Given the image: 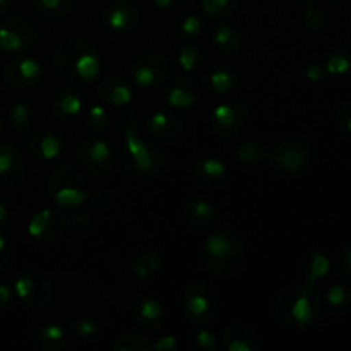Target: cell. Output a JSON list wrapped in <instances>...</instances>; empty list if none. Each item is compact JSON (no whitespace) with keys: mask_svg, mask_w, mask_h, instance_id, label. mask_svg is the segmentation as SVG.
<instances>
[{"mask_svg":"<svg viewBox=\"0 0 351 351\" xmlns=\"http://www.w3.org/2000/svg\"><path fill=\"white\" fill-rule=\"evenodd\" d=\"M3 132H5V120H3L2 115H0V137L3 136Z\"/></svg>","mask_w":351,"mask_h":351,"instance_id":"obj_54","label":"cell"},{"mask_svg":"<svg viewBox=\"0 0 351 351\" xmlns=\"http://www.w3.org/2000/svg\"><path fill=\"white\" fill-rule=\"evenodd\" d=\"M51 62L58 75L71 84H89L101 77V57L82 38L62 40L51 51Z\"/></svg>","mask_w":351,"mask_h":351,"instance_id":"obj_1","label":"cell"},{"mask_svg":"<svg viewBox=\"0 0 351 351\" xmlns=\"http://www.w3.org/2000/svg\"><path fill=\"white\" fill-rule=\"evenodd\" d=\"M38 27L27 17L3 16L0 21V50L5 53H26L36 45Z\"/></svg>","mask_w":351,"mask_h":351,"instance_id":"obj_8","label":"cell"},{"mask_svg":"<svg viewBox=\"0 0 351 351\" xmlns=\"http://www.w3.org/2000/svg\"><path fill=\"white\" fill-rule=\"evenodd\" d=\"M239 82L235 72L226 65H211L202 72V84L206 89L216 93V95H228L233 91Z\"/></svg>","mask_w":351,"mask_h":351,"instance_id":"obj_22","label":"cell"},{"mask_svg":"<svg viewBox=\"0 0 351 351\" xmlns=\"http://www.w3.org/2000/svg\"><path fill=\"white\" fill-rule=\"evenodd\" d=\"M55 185H79V187H88L84 177L77 168L71 165H58L50 171L47 180V187H55Z\"/></svg>","mask_w":351,"mask_h":351,"instance_id":"obj_32","label":"cell"},{"mask_svg":"<svg viewBox=\"0 0 351 351\" xmlns=\"http://www.w3.org/2000/svg\"><path fill=\"white\" fill-rule=\"evenodd\" d=\"M10 264V247L7 242L5 235L0 232V271L7 269V266Z\"/></svg>","mask_w":351,"mask_h":351,"instance_id":"obj_50","label":"cell"},{"mask_svg":"<svg viewBox=\"0 0 351 351\" xmlns=\"http://www.w3.org/2000/svg\"><path fill=\"white\" fill-rule=\"evenodd\" d=\"M269 151L257 141H243L237 149V160L247 167H257L267 161Z\"/></svg>","mask_w":351,"mask_h":351,"instance_id":"obj_35","label":"cell"},{"mask_svg":"<svg viewBox=\"0 0 351 351\" xmlns=\"http://www.w3.org/2000/svg\"><path fill=\"white\" fill-rule=\"evenodd\" d=\"M65 143H67L65 136L55 125L38 127L33 132H29V137H27L29 153L41 161H53L60 158L65 149Z\"/></svg>","mask_w":351,"mask_h":351,"instance_id":"obj_13","label":"cell"},{"mask_svg":"<svg viewBox=\"0 0 351 351\" xmlns=\"http://www.w3.org/2000/svg\"><path fill=\"white\" fill-rule=\"evenodd\" d=\"M335 125L345 136L351 137V103H345V105L339 106L335 115Z\"/></svg>","mask_w":351,"mask_h":351,"instance_id":"obj_45","label":"cell"},{"mask_svg":"<svg viewBox=\"0 0 351 351\" xmlns=\"http://www.w3.org/2000/svg\"><path fill=\"white\" fill-rule=\"evenodd\" d=\"M149 2L156 10H167V9H170L171 3H173V0H149Z\"/></svg>","mask_w":351,"mask_h":351,"instance_id":"obj_51","label":"cell"},{"mask_svg":"<svg viewBox=\"0 0 351 351\" xmlns=\"http://www.w3.org/2000/svg\"><path fill=\"white\" fill-rule=\"evenodd\" d=\"M249 120V106L242 99L219 103L211 112V127L219 137H235Z\"/></svg>","mask_w":351,"mask_h":351,"instance_id":"obj_12","label":"cell"},{"mask_svg":"<svg viewBox=\"0 0 351 351\" xmlns=\"http://www.w3.org/2000/svg\"><path fill=\"white\" fill-rule=\"evenodd\" d=\"M153 341L143 331H125L113 341V351H151Z\"/></svg>","mask_w":351,"mask_h":351,"instance_id":"obj_30","label":"cell"},{"mask_svg":"<svg viewBox=\"0 0 351 351\" xmlns=\"http://www.w3.org/2000/svg\"><path fill=\"white\" fill-rule=\"evenodd\" d=\"M178 350V339L177 336L171 335H163L161 338H158L156 341H153L151 345V351H175Z\"/></svg>","mask_w":351,"mask_h":351,"instance_id":"obj_48","label":"cell"},{"mask_svg":"<svg viewBox=\"0 0 351 351\" xmlns=\"http://www.w3.org/2000/svg\"><path fill=\"white\" fill-rule=\"evenodd\" d=\"M242 0H201L202 12L216 19H228L239 10Z\"/></svg>","mask_w":351,"mask_h":351,"instance_id":"obj_36","label":"cell"},{"mask_svg":"<svg viewBox=\"0 0 351 351\" xmlns=\"http://www.w3.org/2000/svg\"><path fill=\"white\" fill-rule=\"evenodd\" d=\"M14 297L29 307H47L55 298L53 281L40 269H27L12 285Z\"/></svg>","mask_w":351,"mask_h":351,"instance_id":"obj_9","label":"cell"},{"mask_svg":"<svg viewBox=\"0 0 351 351\" xmlns=\"http://www.w3.org/2000/svg\"><path fill=\"white\" fill-rule=\"evenodd\" d=\"M213 41H215V45L223 53H237L242 48V36H240V33L226 23L218 24L215 27Z\"/></svg>","mask_w":351,"mask_h":351,"instance_id":"obj_28","label":"cell"},{"mask_svg":"<svg viewBox=\"0 0 351 351\" xmlns=\"http://www.w3.org/2000/svg\"><path fill=\"white\" fill-rule=\"evenodd\" d=\"M147 132L154 139L170 143L184 132V120L173 113L154 112L147 120Z\"/></svg>","mask_w":351,"mask_h":351,"instance_id":"obj_19","label":"cell"},{"mask_svg":"<svg viewBox=\"0 0 351 351\" xmlns=\"http://www.w3.org/2000/svg\"><path fill=\"white\" fill-rule=\"evenodd\" d=\"M123 139V167L127 173L136 178L149 180L161 175L165 167L163 151L137 132L134 123H125L122 127Z\"/></svg>","mask_w":351,"mask_h":351,"instance_id":"obj_4","label":"cell"},{"mask_svg":"<svg viewBox=\"0 0 351 351\" xmlns=\"http://www.w3.org/2000/svg\"><path fill=\"white\" fill-rule=\"evenodd\" d=\"M324 300L336 312H345L351 307V290L346 285H331L326 291Z\"/></svg>","mask_w":351,"mask_h":351,"instance_id":"obj_38","label":"cell"},{"mask_svg":"<svg viewBox=\"0 0 351 351\" xmlns=\"http://www.w3.org/2000/svg\"><path fill=\"white\" fill-rule=\"evenodd\" d=\"M312 160V146L307 139L291 137L281 141L267 154V163L274 175L281 178H295L304 173Z\"/></svg>","mask_w":351,"mask_h":351,"instance_id":"obj_5","label":"cell"},{"mask_svg":"<svg viewBox=\"0 0 351 351\" xmlns=\"http://www.w3.org/2000/svg\"><path fill=\"white\" fill-rule=\"evenodd\" d=\"M178 29H180L182 36L184 38H195L202 33V29H204V23H202L201 17L195 16V14H187V16L180 21Z\"/></svg>","mask_w":351,"mask_h":351,"instance_id":"obj_44","label":"cell"},{"mask_svg":"<svg viewBox=\"0 0 351 351\" xmlns=\"http://www.w3.org/2000/svg\"><path fill=\"white\" fill-rule=\"evenodd\" d=\"M329 2H335L336 3V2H343V0H329Z\"/></svg>","mask_w":351,"mask_h":351,"instance_id":"obj_56","label":"cell"},{"mask_svg":"<svg viewBox=\"0 0 351 351\" xmlns=\"http://www.w3.org/2000/svg\"><path fill=\"white\" fill-rule=\"evenodd\" d=\"M33 5L45 19L58 21L71 14L74 0H33Z\"/></svg>","mask_w":351,"mask_h":351,"instance_id":"obj_34","label":"cell"},{"mask_svg":"<svg viewBox=\"0 0 351 351\" xmlns=\"http://www.w3.org/2000/svg\"><path fill=\"white\" fill-rule=\"evenodd\" d=\"M71 228V218L62 209L43 208L34 213L26 226L27 237L40 243L58 242Z\"/></svg>","mask_w":351,"mask_h":351,"instance_id":"obj_11","label":"cell"},{"mask_svg":"<svg viewBox=\"0 0 351 351\" xmlns=\"http://www.w3.org/2000/svg\"><path fill=\"white\" fill-rule=\"evenodd\" d=\"M71 329L75 338L82 339V341H89V339H95L98 336L99 322L91 315H81V317H75L71 322Z\"/></svg>","mask_w":351,"mask_h":351,"instance_id":"obj_40","label":"cell"},{"mask_svg":"<svg viewBox=\"0 0 351 351\" xmlns=\"http://www.w3.org/2000/svg\"><path fill=\"white\" fill-rule=\"evenodd\" d=\"M324 305V297L315 287L290 285L273 302V314L285 328L304 329L314 324Z\"/></svg>","mask_w":351,"mask_h":351,"instance_id":"obj_2","label":"cell"},{"mask_svg":"<svg viewBox=\"0 0 351 351\" xmlns=\"http://www.w3.org/2000/svg\"><path fill=\"white\" fill-rule=\"evenodd\" d=\"M51 201L60 209H77L89 201V192L79 185H55L48 187Z\"/></svg>","mask_w":351,"mask_h":351,"instance_id":"obj_25","label":"cell"},{"mask_svg":"<svg viewBox=\"0 0 351 351\" xmlns=\"http://www.w3.org/2000/svg\"><path fill=\"white\" fill-rule=\"evenodd\" d=\"M9 122L17 134L24 136L29 130L31 122H33V112H31L29 105L24 101L14 103L9 112Z\"/></svg>","mask_w":351,"mask_h":351,"instance_id":"obj_37","label":"cell"},{"mask_svg":"<svg viewBox=\"0 0 351 351\" xmlns=\"http://www.w3.org/2000/svg\"><path fill=\"white\" fill-rule=\"evenodd\" d=\"M302 269H304V278L305 285L308 287H315V283H319L321 280H324L332 269V261L329 259V256L322 250L314 249L305 256L304 264H302Z\"/></svg>","mask_w":351,"mask_h":351,"instance_id":"obj_26","label":"cell"},{"mask_svg":"<svg viewBox=\"0 0 351 351\" xmlns=\"http://www.w3.org/2000/svg\"><path fill=\"white\" fill-rule=\"evenodd\" d=\"M24 175L26 167L21 151L10 144H0V187H16Z\"/></svg>","mask_w":351,"mask_h":351,"instance_id":"obj_18","label":"cell"},{"mask_svg":"<svg viewBox=\"0 0 351 351\" xmlns=\"http://www.w3.org/2000/svg\"><path fill=\"white\" fill-rule=\"evenodd\" d=\"M14 302V290L10 285L0 281V314L9 311Z\"/></svg>","mask_w":351,"mask_h":351,"instance_id":"obj_49","label":"cell"},{"mask_svg":"<svg viewBox=\"0 0 351 351\" xmlns=\"http://www.w3.org/2000/svg\"><path fill=\"white\" fill-rule=\"evenodd\" d=\"M326 72L332 77H343L351 72V45H341L326 60Z\"/></svg>","mask_w":351,"mask_h":351,"instance_id":"obj_31","label":"cell"},{"mask_svg":"<svg viewBox=\"0 0 351 351\" xmlns=\"http://www.w3.org/2000/svg\"><path fill=\"white\" fill-rule=\"evenodd\" d=\"M134 319H136V324L139 326L143 331L146 332L160 331L165 319L163 305H161L154 297L143 298V300L137 304L136 312H134Z\"/></svg>","mask_w":351,"mask_h":351,"instance_id":"obj_21","label":"cell"},{"mask_svg":"<svg viewBox=\"0 0 351 351\" xmlns=\"http://www.w3.org/2000/svg\"><path fill=\"white\" fill-rule=\"evenodd\" d=\"M302 21H304V26L308 31H312V33H317V31H321L326 26L324 12L319 7H315L314 3L305 5L304 14H302Z\"/></svg>","mask_w":351,"mask_h":351,"instance_id":"obj_42","label":"cell"},{"mask_svg":"<svg viewBox=\"0 0 351 351\" xmlns=\"http://www.w3.org/2000/svg\"><path fill=\"white\" fill-rule=\"evenodd\" d=\"M185 223L192 230H206L216 218V208L206 199H191L184 209Z\"/></svg>","mask_w":351,"mask_h":351,"instance_id":"obj_24","label":"cell"},{"mask_svg":"<svg viewBox=\"0 0 351 351\" xmlns=\"http://www.w3.org/2000/svg\"><path fill=\"white\" fill-rule=\"evenodd\" d=\"M38 346L45 351H58L67 343V335L60 324H47L41 326L36 335Z\"/></svg>","mask_w":351,"mask_h":351,"instance_id":"obj_29","label":"cell"},{"mask_svg":"<svg viewBox=\"0 0 351 351\" xmlns=\"http://www.w3.org/2000/svg\"><path fill=\"white\" fill-rule=\"evenodd\" d=\"M332 269L343 283L351 285V240L343 243L332 261Z\"/></svg>","mask_w":351,"mask_h":351,"instance_id":"obj_39","label":"cell"},{"mask_svg":"<svg viewBox=\"0 0 351 351\" xmlns=\"http://www.w3.org/2000/svg\"><path fill=\"white\" fill-rule=\"evenodd\" d=\"M177 62L178 67L182 69V72L189 75L201 65L202 53L199 51L197 47H194V45H185V47H182L180 50H178Z\"/></svg>","mask_w":351,"mask_h":351,"instance_id":"obj_41","label":"cell"},{"mask_svg":"<svg viewBox=\"0 0 351 351\" xmlns=\"http://www.w3.org/2000/svg\"><path fill=\"white\" fill-rule=\"evenodd\" d=\"M170 60L156 50L137 55L130 67V81L137 89H151L165 82L170 75Z\"/></svg>","mask_w":351,"mask_h":351,"instance_id":"obj_10","label":"cell"},{"mask_svg":"<svg viewBox=\"0 0 351 351\" xmlns=\"http://www.w3.org/2000/svg\"><path fill=\"white\" fill-rule=\"evenodd\" d=\"M88 127L93 130H101L108 125L110 122V117L108 112L103 105H93L89 106L88 110Z\"/></svg>","mask_w":351,"mask_h":351,"instance_id":"obj_43","label":"cell"},{"mask_svg":"<svg viewBox=\"0 0 351 351\" xmlns=\"http://www.w3.org/2000/svg\"><path fill=\"white\" fill-rule=\"evenodd\" d=\"M226 171H228V168H226L225 161H221L216 156H206L194 163V167H192V178L197 184L213 187V185H216L226 177Z\"/></svg>","mask_w":351,"mask_h":351,"instance_id":"obj_23","label":"cell"},{"mask_svg":"<svg viewBox=\"0 0 351 351\" xmlns=\"http://www.w3.org/2000/svg\"><path fill=\"white\" fill-rule=\"evenodd\" d=\"M10 0H0V17L7 16V12L10 10Z\"/></svg>","mask_w":351,"mask_h":351,"instance_id":"obj_52","label":"cell"},{"mask_svg":"<svg viewBox=\"0 0 351 351\" xmlns=\"http://www.w3.org/2000/svg\"><path fill=\"white\" fill-rule=\"evenodd\" d=\"M51 112H53L55 119L62 120V122H72L82 112L81 96L75 95L74 91L58 93L57 98L53 99V105H51Z\"/></svg>","mask_w":351,"mask_h":351,"instance_id":"obj_27","label":"cell"},{"mask_svg":"<svg viewBox=\"0 0 351 351\" xmlns=\"http://www.w3.org/2000/svg\"><path fill=\"white\" fill-rule=\"evenodd\" d=\"M221 343L226 351H261L264 346L261 332L247 324H233L226 328Z\"/></svg>","mask_w":351,"mask_h":351,"instance_id":"obj_16","label":"cell"},{"mask_svg":"<svg viewBox=\"0 0 351 351\" xmlns=\"http://www.w3.org/2000/svg\"><path fill=\"white\" fill-rule=\"evenodd\" d=\"M245 261V243L232 230H215L202 242V264L215 276L237 273Z\"/></svg>","mask_w":351,"mask_h":351,"instance_id":"obj_3","label":"cell"},{"mask_svg":"<svg viewBox=\"0 0 351 351\" xmlns=\"http://www.w3.org/2000/svg\"><path fill=\"white\" fill-rule=\"evenodd\" d=\"M101 21L112 33H129L139 24V9L129 0H117L105 7Z\"/></svg>","mask_w":351,"mask_h":351,"instance_id":"obj_15","label":"cell"},{"mask_svg":"<svg viewBox=\"0 0 351 351\" xmlns=\"http://www.w3.org/2000/svg\"><path fill=\"white\" fill-rule=\"evenodd\" d=\"M326 75H328L326 67L322 64H319V62H312V64H308L304 71L305 81L311 82V84H317V82H321Z\"/></svg>","mask_w":351,"mask_h":351,"instance_id":"obj_47","label":"cell"},{"mask_svg":"<svg viewBox=\"0 0 351 351\" xmlns=\"http://www.w3.org/2000/svg\"><path fill=\"white\" fill-rule=\"evenodd\" d=\"M7 216H9V211H7V206L3 204L2 201H0V223L5 221Z\"/></svg>","mask_w":351,"mask_h":351,"instance_id":"obj_53","label":"cell"},{"mask_svg":"<svg viewBox=\"0 0 351 351\" xmlns=\"http://www.w3.org/2000/svg\"><path fill=\"white\" fill-rule=\"evenodd\" d=\"M75 156L82 170L96 178L110 177L117 167L115 151L108 141L98 136L84 137L75 151Z\"/></svg>","mask_w":351,"mask_h":351,"instance_id":"obj_6","label":"cell"},{"mask_svg":"<svg viewBox=\"0 0 351 351\" xmlns=\"http://www.w3.org/2000/svg\"><path fill=\"white\" fill-rule=\"evenodd\" d=\"M184 315L192 324H208L218 314V293L215 288L202 281L189 285L182 297Z\"/></svg>","mask_w":351,"mask_h":351,"instance_id":"obj_7","label":"cell"},{"mask_svg":"<svg viewBox=\"0 0 351 351\" xmlns=\"http://www.w3.org/2000/svg\"><path fill=\"white\" fill-rule=\"evenodd\" d=\"M2 79L12 88H31L43 79V65L38 58L23 55L7 62L2 69Z\"/></svg>","mask_w":351,"mask_h":351,"instance_id":"obj_14","label":"cell"},{"mask_svg":"<svg viewBox=\"0 0 351 351\" xmlns=\"http://www.w3.org/2000/svg\"><path fill=\"white\" fill-rule=\"evenodd\" d=\"M194 345L197 346L199 350H216L218 346V339H216V335L209 329H199L194 335Z\"/></svg>","mask_w":351,"mask_h":351,"instance_id":"obj_46","label":"cell"},{"mask_svg":"<svg viewBox=\"0 0 351 351\" xmlns=\"http://www.w3.org/2000/svg\"><path fill=\"white\" fill-rule=\"evenodd\" d=\"M165 101L175 110H192L199 103V88L192 79H178L165 93Z\"/></svg>","mask_w":351,"mask_h":351,"instance_id":"obj_20","label":"cell"},{"mask_svg":"<svg viewBox=\"0 0 351 351\" xmlns=\"http://www.w3.org/2000/svg\"><path fill=\"white\" fill-rule=\"evenodd\" d=\"M163 266V261L158 256L156 252H143L132 261L130 264V269H132V274L139 280H147V278L154 276L158 271Z\"/></svg>","mask_w":351,"mask_h":351,"instance_id":"obj_33","label":"cell"},{"mask_svg":"<svg viewBox=\"0 0 351 351\" xmlns=\"http://www.w3.org/2000/svg\"><path fill=\"white\" fill-rule=\"evenodd\" d=\"M295 3H302V5H308V3H314L315 0H291Z\"/></svg>","mask_w":351,"mask_h":351,"instance_id":"obj_55","label":"cell"},{"mask_svg":"<svg viewBox=\"0 0 351 351\" xmlns=\"http://www.w3.org/2000/svg\"><path fill=\"white\" fill-rule=\"evenodd\" d=\"M96 95L101 99L103 105L117 106V108L130 105L134 99L132 86L119 75H105L99 79L96 86Z\"/></svg>","mask_w":351,"mask_h":351,"instance_id":"obj_17","label":"cell"}]
</instances>
